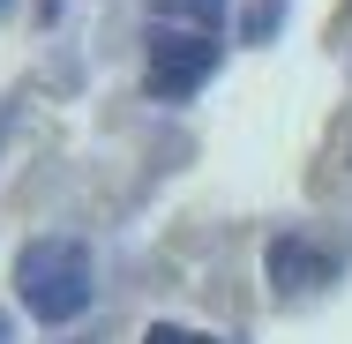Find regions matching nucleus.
I'll list each match as a JSON object with an SVG mask.
<instances>
[{
    "instance_id": "obj_8",
    "label": "nucleus",
    "mask_w": 352,
    "mask_h": 344,
    "mask_svg": "<svg viewBox=\"0 0 352 344\" xmlns=\"http://www.w3.org/2000/svg\"><path fill=\"white\" fill-rule=\"evenodd\" d=\"M0 8H8V0H0Z\"/></svg>"
},
{
    "instance_id": "obj_3",
    "label": "nucleus",
    "mask_w": 352,
    "mask_h": 344,
    "mask_svg": "<svg viewBox=\"0 0 352 344\" xmlns=\"http://www.w3.org/2000/svg\"><path fill=\"white\" fill-rule=\"evenodd\" d=\"M270 277H278L285 292H307V284H322V255H307L300 240H278L270 247Z\"/></svg>"
},
{
    "instance_id": "obj_5",
    "label": "nucleus",
    "mask_w": 352,
    "mask_h": 344,
    "mask_svg": "<svg viewBox=\"0 0 352 344\" xmlns=\"http://www.w3.org/2000/svg\"><path fill=\"white\" fill-rule=\"evenodd\" d=\"M278 15H285V0H263V8L248 15V38H270V30H278Z\"/></svg>"
},
{
    "instance_id": "obj_2",
    "label": "nucleus",
    "mask_w": 352,
    "mask_h": 344,
    "mask_svg": "<svg viewBox=\"0 0 352 344\" xmlns=\"http://www.w3.org/2000/svg\"><path fill=\"white\" fill-rule=\"evenodd\" d=\"M217 68V38L203 30H150V90L157 98H188L195 82H210Z\"/></svg>"
},
{
    "instance_id": "obj_1",
    "label": "nucleus",
    "mask_w": 352,
    "mask_h": 344,
    "mask_svg": "<svg viewBox=\"0 0 352 344\" xmlns=\"http://www.w3.org/2000/svg\"><path fill=\"white\" fill-rule=\"evenodd\" d=\"M15 292H23V307L38 314V322H75L82 307H90V247L68 240V232H53V240H30L23 255H15Z\"/></svg>"
},
{
    "instance_id": "obj_4",
    "label": "nucleus",
    "mask_w": 352,
    "mask_h": 344,
    "mask_svg": "<svg viewBox=\"0 0 352 344\" xmlns=\"http://www.w3.org/2000/svg\"><path fill=\"white\" fill-rule=\"evenodd\" d=\"M150 15H157V23H195L203 38H217V15H225V0H150Z\"/></svg>"
},
{
    "instance_id": "obj_7",
    "label": "nucleus",
    "mask_w": 352,
    "mask_h": 344,
    "mask_svg": "<svg viewBox=\"0 0 352 344\" xmlns=\"http://www.w3.org/2000/svg\"><path fill=\"white\" fill-rule=\"evenodd\" d=\"M0 344H8V322H0Z\"/></svg>"
},
{
    "instance_id": "obj_6",
    "label": "nucleus",
    "mask_w": 352,
    "mask_h": 344,
    "mask_svg": "<svg viewBox=\"0 0 352 344\" xmlns=\"http://www.w3.org/2000/svg\"><path fill=\"white\" fill-rule=\"evenodd\" d=\"M142 344H217V337H195V330H173V322H157Z\"/></svg>"
}]
</instances>
